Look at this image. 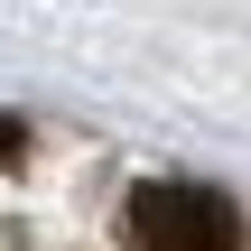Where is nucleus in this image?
<instances>
[{
  "label": "nucleus",
  "mask_w": 251,
  "mask_h": 251,
  "mask_svg": "<svg viewBox=\"0 0 251 251\" xmlns=\"http://www.w3.org/2000/svg\"><path fill=\"white\" fill-rule=\"evenodd\" d=\"M121 233H130V251H242V214H233L214 186L149 177V186H130Z\"/></svg>",
  "instance_id": "nucleus-1"
},
{
  "label": "nucleus",
  "mask_w": 251,
  "mask_h": 251,
  "mask_svg": "<svg viewBox=\"0 0 251 251\" xmlns=\"http://www.w3.org/2000/svg\"><path fill=\"white\" fill-rule=\"evenodd\" d=\"M19 158H28V130H19V121L0 112V168H19Z\"/></svg>",
  "instance_id": "nucleus-2"
}]
</instances>
